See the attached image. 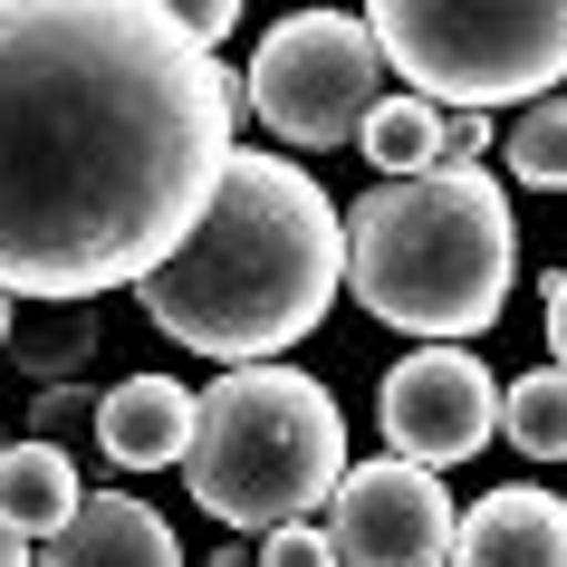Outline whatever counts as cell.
Wrapping results in <instances>:
<instances>
[{
  "label": "cell",
  "mask_w": 567,
  "mask_h": 567,
  "mask_svg": "<svg viewBox=\"0 0 567 567\" xmlns=\"http://www.w3.org/2000/svg\"><path fill=\"white\" fill-rule=\"evenodd\" d=\"M240 154V78L154 0H0V299L174 260Z\"/></svg>",
  "instance_id": "1"
},
{
  "label": "cell",
  "mask_w": 567,
  "mask_h": 567,
  "mask_svg": "<svg viewBox=\"0 0 567 567\" xmlns=\"http://www.w3.org/2000/svg\"><path fill=\"white\" fill-rule=\"evenodd\" d=\"M337 289H347V212L289 154H250V145L231 154L193 240L154 279H135L154 328L193 357H212L221 375L279 365V347H299L328 318Z\"/></svg>",
  "instance_id": "2"
},
{
  "label": "cell",
  "mask_w": 567,
  "mask_h": 567,
  "mask_svg": "<svg viewBox=\"0 0 567 567\" xmlns=\"http://www.w3.org/2000/svg\"><path fill=\"white\" fill-rule=\"evenodd\" d=\"M519 231L491 174H414L375 183L347 212V289L375 328H404L423 347H472L509 308Z\"/></svg>",
  "instance_id": "3"
},
{
  "label": "cell",
  "mask_w": 567,
  "mask_h": 567,
  "mask_svg": "<svg viewBox=\"0 0 567 567\" xmlns=\"http://www.w3.org/2000/svg\"><path fill=\"white\" fill-rule=\"evenodd\" d=\"M183 481L221 529H299L347 481V414L299 365H231L212 394H193Z\"/></svg>",
  "instance_id": "4"
},
{
  "label": "cell",
  "mask_w": 567,
  "mask_h": 567,
  "mask_svg": "<svg viewBox=\"0 0 567 567\" xmlns=\"http://www.w3.org/2000/svg\"><path fill=\"white\" fill-rule=\"evenodd\" d=\"M375 59L423 96L491 116L501 96H548L567 78V0H375Z\"/></svg>",
  "instance_id": "5"
},
{
  "label": "cell",
  "mask_w": 567,
  "mask_h": 567,
  "mask_svg": "<svg viewBox=\"0 0 567 567\" xmlns=\"http://www.w3.org/2000/svg\"><path fill=\"white\" fill-rule=\"evenodd\" d=\"M240 106L279 135V145H357L365 116L385 106V59L365 39L357 10H289L279 30L260 39V59L240 78Z\"/></svg>",
  "instance_id": "6"
},
{
  "label": "cell",
  "mask_w": 567,
  "mask_h": 567,
  "mask_svg": "<svg viewBox=\"0 0 567 567\" xmlns=\"http://www.w3.org/2000/svg\"><path fill=\"white\" fill-rule=\"evenodd\" d=\"M375 423H385L394 462L443 472V462H472V452L501 433V385H491V365H481L472 347H414V357L385 365Z\"/></svg>",
  "instance_id": "7"
},
{
  "label": "cell",
  "mask_w": 567,
  "mask_h": 567,
  "mask_svg": "<svg viewBox=\"0 0 567 567\" xmlns=\"http://www.w3.org/2000/svg\"><path fill=\"white\" fill-rule=\"evenodd\" d=\"M452 529H462L452 491L433 472H414V462H394V452L347 462V481L328 501L337 567H452Z\"/></svg>",
  "instance_id": "8"
},
{
  "label": "cell",
  "mask_w": 567,
  "mask_h": 567,
  "mask_svg": "<svg viewBox=\"0 0 567 567\" xmlns=\"http://www.w3.org/2000/svg\"><path fill=\"white\" fill-rule=\"evenodd\" d=\"M452 567H567V501L538 481H501L491 501L462 509Z\"/></svg>",
  "instance_id": "9"
},
{
  "label": "cell",
  "mask_w": 567,
  "mask_h": 567,
  "mask_svg": "<svg viewBox=\"0 0 567 567\" xmlns=\"http://www.w3.org/2000/svg\"><path fill=\"white\" fill-rule=\"evenodd\" d=\"M96 452L116 472H164L193 452V385L174 375H125V385L96 394Z\"/></svg>",
  "instance_id": "10"
},
{
  "label": "cell",
  "mask_w": 567,
  "mask_h": 567,
  "mask_svg": "<svg viewBox=\"0 0 567 567\" xmlns=\"http://www.w3.org/2000/svg\"><path fill=\"white\" fill-rule=\"evenodd\" d=\"M39 567H183V548L164 529V509H145L135 491H87L78 519L39 548Z\"/></svg>",
  "instance_id": "11"
},
{
  "label": "cell",
  "mask_w": 567,
  "mask_h": 567,
  "mask_svg": "<svg viewBox=\"0 0 567 567\" xmlns=\"http://www.w3.org/2000/svg\"><path fill=\"white\" fill-rule=\"evenodd\" d=\"M78 501H87V491H78V462H68L59 443H10L0 452V529H20V538L49 548V538L78 519Z\"/></svg>",
  "instance_id": "12"
},
{
  "label": "cell",
  "mask_w": 567,
  "mask_h": 567,
  "mask_svg": "<svg viewBox=\"0 0 567 567\" xmlns=\"http://www.w3.org/2000/svg\"><path fill=\"white\" fill-rule=\"evenodd\" d=\"M433 125H443V106H423V96H385L375 116H365V164L385 183H414V174H433Z\"/></svg>",
  "instance_id": "13"
},
{
  "label": "cell",
  "mask_w": 567,
  "mask_h": 567,
  "mask_svg": "<svg viewBox=\"0 0 567 567\" xmlns=\"http://www.w3.org/2000/svg\"><path fill=\"white\" fill-rule=\"evenodd\" d=\"M501 433L529 452V462H567V375H558V365H538V375L501 385Z\"/></svg>",
  "instance_id": "14"
},
{
  "label": "cell",
  "mask_w": 567,
  "mask_h": 567,
  "mask_svg": "<svg viewBox=\"0 0 567 567\" xmlns=\"http://www.w3.org/2000/svg\"><path fill=\"white\" fill-rule=\"evenodd\" d=\"M501 154L529 193H567V96H538L529 116L501 135Z\"/></svg>",
  "instance_id": "15"
},
{
  "label": "cell",
  "mask_w": 567,
  "mask_h": 567,
  "mask_svg": "<svg viewBox=\"0 0 567 567\" xmlns=\"http://www.w3.org/2000/svg\"><path fill=\"white\" fill-rule=\"evenodd\" d=\"M10 357H20V375H39V385H68V375H87V357H96V328H87V318L10 328Z\"/></svg>",
  "instance_id": "16"
},
{
  "label": "cell",
  "mask_w": 567,
  "mask_h": 567,
  "mask_svg": "<svg viewBox=\"0 0 567 567\" xmlns=\"http://www.w3.org/2000/svg\"><path fill=\"white\" fill-rule=\"evenodd\" d=\"M481 154H491V116H462V106H443V125H433V174H472Z\"/></svg>",
  "instance_id": "17"
},
{
  "label": "cell",
  "mask_w": 567,
  "mask_h": 567,
  "mask_svg": "<svg viewBox=\"0 0 567 567\" xmlns=\"http://www.w3.org/2000/svg\"><path fill=\"white\" fill-rule=\"evenodd\" d=\"M250 558H260V567H337V548H328V529H318V519H299V529H269Z\"/></svg>",
  "instance_id": "18"
},
{
  "label": "cell",
  "mask_w": 567,
  "mask_h": 567,
  "mask_svg": "<svg viewBox=\"0 0 567 567\" xmlns=\"http://www.w3.org/2000/svg\"><path fill=\"white\" fill-rule=\"evenodd\" d=\"M78 404H87L78 385H39V394H30V443H59L68 423H78ZM87 414H96V404H87Z\"/></svg>",
  "instance_id": "19"
},
{
  "label": "cell",
  "mask_w": 567,
  "mask_h": 567,
  "mask_svg": "<svg viewBox=\"0 0 567 567\" xmlns=\"http://www.w3.org/2000/svg\"><path fill=\"white\" fill-rule=\"evenodd\" d=\"M231 20H240L231 0H183V10H174V30L193 39V49H212V59H221V39H231Z\"/></svg>",
  "instance_id": "20"
},
{
  "label": "cell",
  "mask_w": 567,
  "mask_h": 567,
  "mask_svg": "<svg viewBox=\"0 0 567 567\" xmlns=\"http://www.w3.org/2000/svg\"><path fill=\"white\" fill-rule=\"evenodd\" d=\"M548 347H558V375H567V269L548 279Z\"/></svg>",
  "instance_id": "21"
},
{
  "label": "cell",
  "mask_w": 567,
  "mask_h": 567,
  "mask_svg": "<svg viewBox=\"0 0 567 567\" xmlns=\"http://www.w3.org/2000/svg\"><path fill=\"white\" fill-rule=\"evenodd\" d=\"M0 567H39V548H30L20 529H0Z\"/></svg>",
  "instance_id": "22"
},
{
  "label": "cell",
  "mask_w": 567,
  "mask_h": 567,
  "mask_svg": "<svg viewBox=\"0 0 567 567\" xmlns=\"http://www.w3.org/2000/svg\"><path fill=\"white\" fill-rule=\"evenodd\" d=\"M212 567H260V558H250V548H221V558H212Z\"/></svg>",
  "instance_id": "23"
},
{
  "label": "cell",
  "mask_w": 567,
  "mask_h": 567,
  "mask_svg": "<svg viewBox=\"0 0 567 567\" xmlns=\"http://www.w3.org/2000/svg\"><path fill=\"white\" fill-rule=\"evenodd\" d=\"M10 328H20V318H10V299H0V347H10Z\"/></svg>",
  "instance_id": "24"
},
{
  "label": "cell",
  "mask_w": 567,
  "mask_h": 567,
  "mask_svg": "<svg viewBox=\"0 0 567 567\" xmlns=\"http://www.w3.org/2000/svg\"><path fill=\"white\" fill-rule=\"evenodd\" d=\"M0 452H10V433H0Z\"/></svg>",
  "instance_id": "25"
}]
</instances>
